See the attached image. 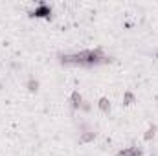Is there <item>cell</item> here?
<instances>
[{
  "instance_id": "5b68a950",
  "label": "cell",
  "mask_w": 158,
  "mask_h": 156,
  "mask_svg": "<svg viewBox=\"0 0 158 156\" xmlns=\"http://www.w3.org/2000/svg\"><path fill=\"white\" fill-rule=\"evenodd\" d=\"M123 101H125V105H132V101H134V96H132V92H125V96H123Z\"/></svg>"
},
{
  "instance_id": "8992f818",
  "label": "cell",
  "mask_w": 158,
  "mask_h": 156,
  "mask_svg": "<svg viewBox=\"0 0 158 156\" xmlns=\"http://www.w3.org/2000/svg\"><path fill=\"white\" fill-rule=\"evenodd\" d=\"M155 132H156V127H151V129H149V130L145 132V136H143V138H145V140L149 142V140H151V138L155 136Z\"/></svg>"
},
{
  "instance_id": "6da1fadb",
  "label": "cell",
  "mask_w": 158,
  "mask_h": 156,
  "mask_svg": "<svg viewBox=\"0 0 158 156\" xmlns=\"http://www.w3.org/2000/svg\"><path fill=\"white\" fill-rule=\"evenodd\" d=\"M118 156H142V151L136 149V147H127V149L119 151Z\"/></svg>"
},
{
  "instance_id": "3957f363",
  "label": "cell",
  "mask_w": 158,
  "mask_h": 156,
  "mask_svg": "<svg viewBox=\"0 0 158 156\" xmlns=\"http://www.w3.org/2000/svg\"><path fill=\"white\" fill-rule=\"evenodd\" d=\"M94 138H96V132H94V130H85V132H81V136H79V142L86 143V142H92Z\"/></svg>"
},
{
  "instance_id": "7a4b0ae2",
  "label": "cell",
  "mask_w": 158,
  "mask_h": 156,
  "mask_svg": "<svg viewBox=\"0 0 158 156\" xmlns=\"http://www.w3.org/2000/svg\"><path fill=\"white\" fill-rule=\"evenodd\" d=\"M83 103H85V101H83V97H81V94H79V92H74V94H72V107H74V109H81V107H83Z\"/></svg>"
},
{
  "instance_id": "277c9868",
  "label": "cell",
  "mask_w": 158,
  "mask_h": 156,
  "mask_svg": "<svg viewBox=\"0 0 158 156\" xmlns=\"http://www.w3.org/2000/svg\"><path fill=\"white\" fill-rule=\"evenodd\" d=\"M98 107H99V110H103V112H109V110H110V101H109L107 97H101V99L98 101Z\"/></svg>"
},
{
  "instance_id": "52a82bcc",
  "label": "cell",
  "mask_w": 158,
  "mask_h": 156,
  "mask_svg": "<svg viewBox=\"0 0 158 156\" xmlns=\"http://www.w3.org/2000/svg\"><path fill=\"white\" fill-rule=\"evenodd\" d=\"M28 86H30V90H31V92H35V90H37V86H39V83H37V81H33V79H30Z\"/></svg>"
}]
</instances>
